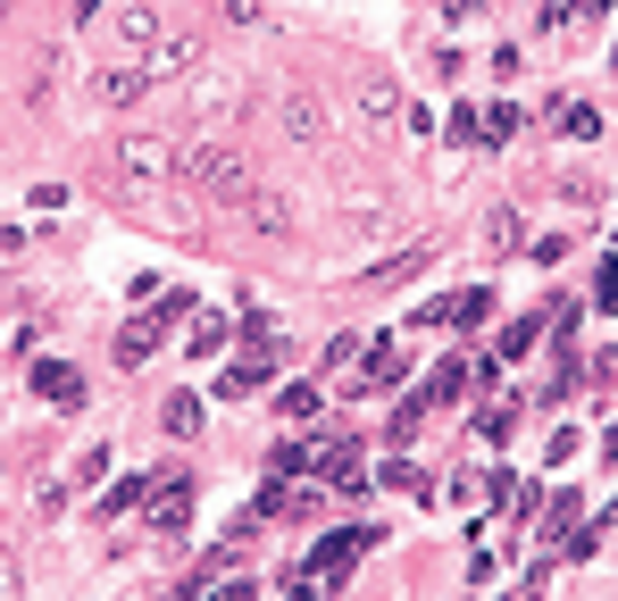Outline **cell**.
<instances>
[{
	"instance_id": "cell-1",
	"label": "cell",
	"mask_w": 618,
	"mask_h": 601,
	"mask_svg": "<svg viewBox=\"0 0 618 601\" xmlns=\"http://www.w3.org/2000/svg\"><path fill=\"white\" fill-rule=\"evenodd\" d=\"M176 176H185V192H201V201H218V209H243L251 192H260V176H251V159L234 143H192L185 159H176Z\"/></svg>"
},
{
	"instance_id": "cell-2",
	"label": "cell",
	"mask_w": 618,
	"mask_h": 601,
	"mask_svg": "<svg viewBox=\"0 0 618 601\" xmlns=\"http://www.w3.org/2000/svg\"><path fill=\"white\" fill-rule=\"evenodd\" d=\"M109 159H117V176H126V184H168L185 150H176L168 134H143V126H134V134H117V143H109Z\"/></svg>"
},
{
	"instance_id": "cell-3",
	"label": "cell",
	"mask_w": 618,
	"mask_h": 601,
	"mask_svg": "<svg viewBox=\"0 0 618 601\" xmlns=\"http://www.w3.org/2000/svg\"><path fill=\"white\" fill-rule=\"evenodd\" d=\"M201 59H209V34H159L134 59V75L143 84H176V75H201Z\"/></svg>"
},
{
	"instance_id": "cell-4",
	"label": "cell",
	"mask_w": 618,
	"mask_h": 601,
	"mask_svg": "<svg viewBox=\"0 0 618 601\" xmlns=\"http://www.w3.org/2000/svg\"><path fill=\"white\" fill-rule=\"evenodd\" d=\"M343 225L352 234H394V201L368 192V184H343Z\"/></svg>"
},
{
	"instance_id": "cell-5",
	"label": "cell",
	"mask_w": 618,
	"mask_h": 601,
	"mask_svg": "<svg viewBox=\"0 0 618 601\" xmlns=\"http://www.w3.org/2000/svg\"><path fill=\"white\" fill-rule=\"evenodd\" d=\"M276 126L293 134V143H326V109H318L310 93H284V101H276Z\"/></svg>"
},
{
	"instance_id": "cell-6",
	"label": "cell",
	"mask_w": 618,
	"mask_h": 601,
	"mask_svg": "<svg viewBox=\"0 0 618 601\" xmlns=\"http://www.w3.org/2000/svg\"><path fill=\"white\" fill-rule=\"evenodd\" d=\"M359 117H368V126H394L401 117V93H394V75H359Z\"/></svg>"
},
{
	"instance_id": "cell-7",
	"label": "cell",
	"mask_w": 618,
	"mask_h": 601,
	"mask_svg": "<svg viewBox=\"0 0 618 601\" xmlns=\"http://www.w3.org/2000/svg\"><path fill=\"white\" fill-rule=\"evenodd\" d=\"M368 544H376L368 526H352V535H326V544H318V560H310V568H318V577H343V568H352Z\"/></svg>"
},
{
	"instance_id": "cell-8",
	"label": "cell",
	"mask_w": 618,
	"mask_h": 601,
	"mask_svg": "<svg viewBox=\"0 0 618 601\" xmlns=\"http://www.w3.org/2000/svg\"><path fill=\"white\" fill-rule=\"evenodd\" d=\"M143 93H150V84H143L134 67H109V75H93V101H101V109H134Z\"/></svg>"
},
{
	"instance_id": "cell-9",
	"label": "cell",
	"mask_w": 618,
	"mask_h": 601,
	"mask_svg": "<svg viewBox=\"0 0 618 601\" xmlns=\"http://www.w3.org/2000/svg\"><path fill=\"white\" fill-rule=\"evenodd\" d=\"M234 109H243V101H234V84H226V75H209L201 93H192V117H209V126H234Z\"/></svg>"
},
{
	"instance_id": "cell-10",
	"label": "cell",
	"mask_w": 618,
	"mask_h": 601,
	"mask_svg": "<svg viewBox=\"0 0 618 601\" xmlns=\"http://www.w3.org/2000/svg\"><path fill=\"white\" fill-rule=\"evenodd\" d=\"M243 218L260 225V234H293V201H276V192H251Z\"/></svg>"
},
{
	"instance_id": "cell-11",
	"label": "cell",
	"mask_w": 618,
	"mask_h": 601,
	"mask_svg": "<svg viewBox=\"0 0 618 601\" xmlns=\"http://www.w3.org/2000/svg\"><path fill=\"white\" fill-rule=\"evenodd\" d=\"M150 351H159V318H134L126 335H117V368H143Z\"/></svg>"
},
{
	"instance_id": "cell-12",
	"label": "cell",
	"mask_w": 618,
	"mask_h": 601,
	"mask_svg": "<svg viewBox=\"0 0 618 601\" xmlns=\"http://www.w3.org/2000/svg\"><path fill=\"white\" fill-rule=\"evenodd\" d=\"M34 393H51V401H75V393H84V376H75L67 359H42V368H34Z\"/></svg>"
},
{
	"instance_id": "cell-13",
	"label": "cell",
	"mask_w": 618,
	"mask_h": 601,
	"mask_svg": "<svg viewBox=\"0 0 618 601\" xmlns=\"http://www.w3.org/2000/svg\"><path fill=\"white\" fill-rule=\"evenodd\" d=\"M577 18H610V0H544V34H561Z\"/></svg>"
},
{
	"instance_id": "cell-14",
	"label": "cell",
	"mask_w": 618,
	"mask_h": 601,
	"mask_svg": "<svg viewBox=\"0 0 618 601\" xmlns=\"http://www.w3.org/2000/svg\"><path fill=\"white\" fill-rule=\"evenodd\" d=\"M159 34H168V25L150 18V9H117V42H134V51H150Z\"/></svg>"
},
{
	"instance_id": "cell-15",
	"label": "cell",
	"mask_w": 618,
	"mask_h": 601,
	"mask_svg": "<svg viewBox=\"0 0 618 601\" xmlns=\"http://www.w3.org/2000/svg\"><path fill=\"white\" fill-rule=\"evenodd\" d=\"M552 192H561L568 209H594V201H601V184H594V176H577V168H561V176H552Z\"/></svg>"
},
{
	"instance_id": "cell-16",
	"label": "cell",
	"mask_w": 618,
	"mask_h": 601,
	"mask_svg": "<svg viewBox=\"0 0 618 601\" xmlns=\"http://www.w3.org/2000/svg\"><path fill=\"white\" fill-rule=\"evenodd\" d=\"M485 309H493V293H451L443 309H434V318H451V326H476Z\"/></svg>"
},
{
	"instance_id": "cell-17",
	"label": "cell",
	"mask_w": 618,
	"mask_h": 601,
	"mask_svg": "<svg viewBox=\"0 0 618 601\" xmlns=\"http://www.w3.org/2000/svg\"><path fill=\"white\" fill-rule=\"evenodd\" d=\"M485 251H519V209H485Z\"/></svg>"
},
{
	"instance_id": "cell-18",
	"label": "cell",
	"mask_w": 618,
	"mask_h": 601,
	"mask_svg": "<svg viewBox=\"0 0 618 601\" xmlns=\"http://www.w3.org/2000/svg\"><path fill=\"white\" fill-rule=\"evenodd\" d=\"M25 593V560H18V544L0 535V601H18Z\"/></svg>"
},
{
	"instance_id": "cell-19",
	"label": "cell",
	"mask_w": 618,
	"mask_h": 601,
	"mask_svg": "<svg viewBox=\"0 0 618 601\" xmlns=\"http://www.w3.org/2000/svg\"><path fill=\"white\" fill-rule=\"evenodd\" d=\"M401 368H410V359H401V351H376V359H368V376H359V384H376V393H385V384H401Z\"/></svg>"
},
{
	"instance_id": "cell-20",
	"label": "cell",
	"mask_w": 618,
	"mask_h": 601,
	"mask_svg": "<svg viewBox=\"0 0 618 601\" xmlns=\"http://www.w3.org/2000/svg\"><path fill=\"white\" fill-rule=\"evenodd\" d=\"M192 426H201V401L176 393V401H168V434H192Z\"/></svg>"
},
{
	"instance_id": "cell-21",
	"label": "cell",
	"mask_w": 618,
	"mask_h": 601,
	"mask_svg": "<svg viewBox=\"0 0 618 601\" xmlns=\"http://www.w3.org/2000/svg\"><path fill=\"white\" fill-rule=\"evenodd\" d=\"M577 502H585V493H552V518H544V544H552V535H561L568 518H577Z\"/></svg>"
},
{
	"instance_id": "cell-22",
	"label": "cell",
	"mask_w": 618,
	"mask_h": 601,
	"mask_svg": "<svg viewBox=\"0 0 618 601\" xmlns=\"http://www.w3.org/2000/svg\"><path fill=\"white\" fill-rule=\"evenodd\" d=\"M218 18H226V25H260L268 9H260V0H218Z\"/></svg>"
},
{
	"instance_id": "cell-23",
	"label": "cell",
	"mask_w": 618,
	"mask_h": 601,
	"mask_svg": "<svg viewBox=\"0 0 618 601\" xmlns=\"http://www.w3.org/2000/svg\"><path fill=\"white\" fill-rule=\"evenodd\" d=\"M385 485H394V493H427V476H418L410 460H394V468H385Z\"/></svg>"
},
{
	"instance_id": "cell-24",
	"label": "cell",
	"mask_w": 618,
	"mask_h": 601,
	"mask_svg": "<svg viewBox=\"0 0 618 601\" xmlns=\"http://www.w3.org/2000/svg\"><path fill=\"white\" fill-rule=\"evenodd\" d=\"M218 342H226V318H201V326H192V351H201V359L218 351Z\"/></svg>"
},
{
	"instance_id": "cell-25",
	"label": "cell",
	"mask_w": 618,
	"mask_h": 601,
	"mask_svg": "<svg viewBox=\"0 0 618 601\" xmlns=\"http://www.w3.org/2000/svg\"><path fill=\"white\" fill-rule=\"evenodd\" d=\"M601 309H618V260L601 267Z\"/></svg>"
},
{
	"instance_id": "cell-26",
	"label": "cell",
	"mask_w": 618,
	"mask_h": 601,
	"mask_svg": "<svg viewBox=\"0 0 618 601\" xmlns=\"http://www.w3.org/2000/svg\"><path fill=\"white\" fill-rule=\"evenodd\" d=\"M209 601H251V584H218V593H209Z\"/></svg>"
},
{
	"instance_id": "cell-27",
	"label": "cell",
	"mask_w": 618,
	"mask_h": 601,
	"mask_svg": "<svg viewBox=\"0 0 618 601\" xmlns=\"http://www.w3.org/2000/svg\"><path fill=\"white\" fill-rule=\"evenodd\" d=\"M84 9H101V0H75V18H84Z\"/></svg>"
},
{
	"instance_id": "cell-28",
	"label": "cell",
	"mask_w": 618,
	"mask_h": 601,
	"mask_svg": "<svg viewBox=\"0 0 618 601\" xmlns=\"http://www.w3.org/2000/svg\"><path fill=\"white\" fill-rule=\"evenodd\" d=\"M0 18H9V0H0Z\"/></svg>"
}]
</instances>
